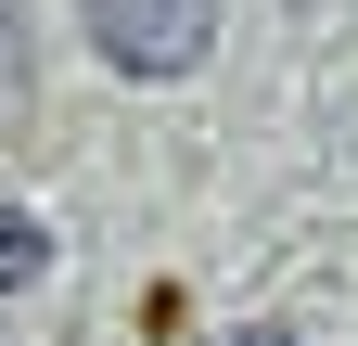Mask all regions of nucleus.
<instances>
[{
	"label": "nucleus",
	"instance_id": "obj_1",
	"mask_svg": "<svg viewBox=\"0 0 358 346\" xmlns=\"http://www.w3.org/2000/svg\"><path fill=\"white\" fill-rule=\"evenodd\" d=\"M77 13L115 77H192L217 52V0H77Z\"/></svg>",
	"mask_w": 358,
	"mask_h": 346
},
{
	"label": "nucleus",
	"instance_id": "obj_2",
	"mask_svg": "<svg viewBox=\"0 0 358 346\" xmlns=\"http://www.w3.org/2000/svg\"><path fill=\"white\" fill-rule=\"evenodd\" d=\"M38 270H52V231H38V219H0V295H26Z\"/></svg>",
	"mask_w": 358,
	"mask_h": 346
}]
</instances>
